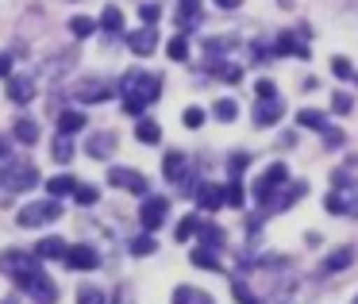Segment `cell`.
Returning <instances> with one entry per match:
<instances>
[{"label": "cell", "mask_w": 358, "mask_h": 304, "mask_svg": "<svg viewBox=\"0 0 358 304\" xmlns=\"http://www.w3.org/2000/svg\"><path fill=\"white\" fill-rule=\"evenodd\" d=\"M120 93H124V112L127 116H143L147 104H155L158 96H162V78H158V73L131 70V73H124V81H120Z\"/></svg>", "instance_id": "1"}, {"label": "cell", "mask_w": 358, "mask_h": 304, "mask_svg": "<svg viewBox=\"0 0 358 304\" xmlns=\"http://www.w3.org/2000/svg\"><path fill=\"white\" fill-rule=\"evenodd\" d=\"M331 193L324 196V208L331 216H358V178H347V170L331 173Z\"/></svg>", "instance_id": "2"}, {"label": "cell", "mask_w": 358, "mask_h": 304, "mask_svg": "<svg viewBox=\"0 0 358 304\" xmlns=\"http://www.w3.org/2000/svg\"><path fill=\"white\" fill-rule=\"evenodd\" d=\"M0 273H8L16 285H24L27 277L39 273V258L27 254V250H0Z\"/></svg>", "instance_id": "3"}, {"label": "cell", "mask_w": 358, "mask_h": 304, "mask_svg": "<svg viewBox=\"0 0 358 304\" xmlns=\"http://www.w3.org/2000/svg\"><path fill=\"white\" fill-rule=\"evenodd\" d=\"M35 181H39V170H35V162H4V170H0V185L8 189V193H24V189H35Z\"/></svg>", "instance_id": "4"}, {"label": "cell", "mask_w": 358, "mask_h": 304, "mask_svg": "<svg viewBox=\"0 0 358 304\" xmlns=\"http://www.w3.org/2000/svg\"><path fill=\"white\" fill-rule=\"evenodd\" d=\"M285 185H289V170H285V166H281V162L266 166V173L255 181V201L266 208V204L273 201V193H278V189H285Z\"/></svg>", "instance_id": "5"}, {"label": "cell", "mask_w": 358, "mask_h": 304, "mask_svg": "<svg viewBox=\"0 0 358 304\" xmlns=\"http://www.w3.org/2000/svg\"><path fill=\"white\" fill-rule=\"evenodd\" d=\"M58 216H62V204L58 201H35V204H27V208H20L16 224L20 227H43V224H55Z\"/></svg>", "instance_id": "6"}, {"label": "cell", "mask_w": 358, "mask_h": 304, "mask_svg": "<svg viewBox=\"0 0 358 304\" xmlns=\"http://www.w3.org/2000/svg\"><path fill=\"white\" fill-rule=\"evenodd\" d=\"M20 289H24V293L31 296L35 304H55V301H58V285H55V281H50V277H47V273H43V270L35 273V277H27V281H24V285H20Z\"/></svg>", "instance_id": "7"}, {"label": "cell", "mask_w": 358, "mask_h": 304, "mask_svg": "<svg viewBox=\"0 0 358 304\" xmlns=\"http://www.w3.org/2000/svg\"><path fill=\"white\" fill-rule=\"evenodd\" d=\"M166 216H170V204H166V196H147L139 208V224L147 227V231H158V227L166 224Z\"/></svg>", "instance_id": "8"}, {"label": "cell", "mask_w": 358, "mask_h": 304, "mask_svg": "<svg viewBox=\"0 0 358 304\" xmlns=\"http://www.w3.org/2000/svg\"><path fill=\"white\" fill-rule=\"evenodd\" d=\"M108 181L116 189H127V193H135V196H147V178H143L139 170H127V166H116V170L108 173Z\"/></svg>", "instance_id": "9"}, {"label": "cell", "mask_w": 358, "mask_h": 304, "mask_svg": "<svg viewBox=\"0 0 358 304\" xmlns=\"http://www.w3.org/2000/svg\"><path fill=\"white\" fill-rule=\"evenodd\" d=\"M96 262H101V254H96V250L89 247V243H78V247L66 250V266H70V270H78V273L96 270Z\"/></svg>", "instance_id": "10"}, {"label": "cell", "mask_w": 358, "mask_h": 304, "mask_svg": "<svg viewBox=\"0 0 358 304\" xmlns=\"http://www.w3.org/2000/svg\"><path fill=\"white\" fill-rule=\"evenodd\" d=\"M350 266H355V247H339V250H331V254H324L320 273H324V277H335V273L350 270Z\"/></svg>", "instance_id": "11"}, {"label": "cell", "mask_w": 358, "mask_h": 304, "mask_svg": "<svg viewBox=\"0 0 358 304\" xmlns=\"http://www.w3.org/2000/svg\"><path fill=\"white\" fill-rule=\"evenodd\" d=\"M281 116H285V101H281V96H273V101H258L255 127H273V124H281Z\"/></svg>", "instance_id": "12"}, {"label": "cell", "mask_w": 358, "mask_h": 304, "mask_svg": "<svg viewBox=\"0 0 358 304\" xmlns=\"http://www.w3.org/2000/svg\"><path fill=\"white\" fill-rule=\"evenodd\" d=\"M127 47L135 50V55H155V47H158V27H150V24H143L139 31H131L127 35Z\"/></svg>", "instance_id": "13"}, {"label": "cell", "mask_w": 358, "mask_h": 304, "mask_svg": "<svg viewBox=\"0 0 358 304\" xmlns=\"http://www.w3.org/2000/svg\"><path fill=\"white\" fill-rule=\"evenodd\" d=\"M193 196H196V208H204V212H216V208H224V189H220L216 181H201Z\"/></svg>", "instance_id": "14"}, {"label": "cell", "mask_w": 358, "mask_h": 304, "mask_svg": "<svg viewBox=\"0 0 358 304\" xmlns=\"http://www.w3.org/2000/svg\"><path fill=\"white\" fill-rule=\"evenodd\" d=\"M85 150H89V158H112V150H116V131H93L89 135V143H85Z\"/></svg>", "instance_id": "15"}, {"label": "cell", "mask_w": 358, "mask_h": 304, "mask_svg": "<svg viewBox=\"0 0 358 304\" xmlns=\"http://www.w3.org/2000/svg\"><path fill=\"white\" fill-rule=\"evenodd\" d=\"M112 96V85L108 81H81L78 85V101H85V104H101V101H108Z\"/></svg>", "instance_id": "16"}, {"label": "cell", "mask_w": 358, "mask_h": 304, "mask_svg": "<svg viewBox=\"0 0 358 304\" xmlns=\"http://www.w3.org/2000/svg\"><path fill=\"white\" fill-rule=\"evenodd\" d=\"M273 55H293V58H312L308 55V47H304L301 39H293V31H281L278 39H273Z\"/></svg>", "instance_id": "17"}, {"label": "cell", "mask_w": 358, "mask_h": 304, "mask_svg": "<svg viewBox=\"0 0 358 304\" xmlns=\"http://www.w3.org/2000/svg\"><path fill=\"white\" fill-rule=\"evenodd\" d=\"M178 24H181V35H185V31H193V27L201 24V0H181Z\"/></svg>", "instance_id": "18"}, {"label": "cell", "mask_w": 358, "mask_h": 304, "mask_svg": "<svg viewBox=\"0 0 358 304\" xmlns=\"http://www.w3.org/2000/svg\"><path fill=\"white\" fill-rule=\"evenodd\" d=\"M162 173H166V181H181L185 178V154H181V150H170V154L162 158Z\"/></svg>", "instance_id": "19"}, {"label": "cell", "mask_w": 358, "mask_h": 304, "mask_svg": "<svg viewBox=\"0 0 358 304\" xmlns=\"http://www.w3.org/2000/svg\"><path fill=\"white\" fill-rule=\"evenodd\" d=\"M196 235H201V247H208V250H220V247H224V239H227L224 227L208 224V219H201V231H196Z\"/></svg>", "instance_id": "20"}, {"label": "cell", "mask_w": 358, "mask_h": 304, "mask_svg": "<svg viewBox=\"0 0 358 304\" xmlns=\"http://www.w3.org/2000/svg\"><path fill=\"white\" fill-rule=\"evenodd\" d=\"M66 243L62 239H55V235H50V239H39V247H35V258H39V262H47V258H66Z\"/></svg>", "instance_id": "21"}, {"label": "cell", "mask_w": 358, "mask_h": 304, "mask_svg": "<svg viewBox=\"0 0 358 304\" xmlns=\"http://www.w3.org/2000/svg\"><path fill=\"white\" fill-rule=\"evenodd\" d=\"M173 304H216L208 293H201V289H193V285H178L173 289Z\"/></svg>", "instance_id": "22"}, {"label": "cell", "mask_w": 358, "mask_h": 304, "mask_svg": "<svg viewBox=\"0 0 358 304\" xmlns=\"http://www.w3.org/2000/svg\"><path fill=\"white\" fill-rule=\"evenodd\" d=\"M8 96H12L16 104H27V101L35 96V81H31V78H12V81H8Z\"/></svg>", "instance_id": "23"}, {"label": "cell", "mask_w": 358, "mask_h": 304, "mask_svg": "<svg viewBox=\"0 0 358 304\" xmlns=\"http://www.w3.org/2000/svg\"><path fill=\"white\" fill-rule=\"evenodd\" d=\"M135 139L155 147V143H162V127H158L155 120H139V124H135Z\"/></svg>", "instance_id": "24"}, {"label": "cell", "mask_w": 358, "mask_h": 304, "mask_svg": "<svg viewBox=\"0 0 358 304\" xmlns=\"http://www.w3.org/2000/svg\"><path fill=\"white\" fill-rule=\"evenodd\" d=\"M47 189H50V196H73L78 193V178H70V173H62V178H50L47 181Z\"/></svg>", "instance_id": "25"}, {"label": "cell", "mask_w": 358, "mask_h": 304, "mask_svg": "<svg viewBox=\"0 0 358 304\" xmlns=\"http://www.w3.org/2000/svg\"><path fill=\"white\" fill-rule=\"evenodd\" d=\"M231 296H235L239 304H266L262 296H258V293H255V289H250L243 277H231Z\"/></svg>", "instance_id": "26"}, {"label": "cell", "mask_w": 358, "mask_h": 304, "mask_svg": "<svg viewBox=\"0 0 358 304\" xmlns=\"http://www.w3.org/2000/svg\"><path fill=\"white\" fill-rule=\"evenodd\" d=\"M189 258H193V266H201V270H212V273L224 270V266H220V258H216V250H208V247H196Z\"/></svg>", "instance_id": "27"}, {"label": "cell", "mask_w": 358, "mask_h": 304, "mask_svg": "<svg viewBox=\"0 0 358 304\" xmlns=\"http://www.w3.org/2000/svg\"><path fill=\"white\" fill-rule=\"evenodd\" d=\"M101 27H104V31H112V35H120V31H124V12H120L116 4H108V8L101 12Z\"/></svg>", "instance_id": "28"}, {"label": "cell", "mask_w": 358, "mask_h": 304, "mask_svg": "<svg viewBox=\"0 0 358 304\" xmlns=\"http://www.w3.org/2000/svg\"><path fill=\"white\" fill-rule=\"evenodd\" d=\"M85 127V116L81 112H62L58 116V135H73V131H81Z\"/></svg>", "instance_id": "29"}, {"label": "cell", "mask_w": 358, "mask_h": 304, "mask_svg": "<svg viewBox=\"0 0 358 304\" xmlns=\"http://www.w3.org/2000/svg\"><path fill=\"white\" fill-rule=\"evenodd\" d=\"M212 112H216V120H224V124H235V116H239V104H235V96H220Z\"/></svg>", "instance_id": "30"}, {"label": "cell", "mask_w": 358, "mask_h": 304, "mask_svg": "<svg viewBox=\"0 0 358 304\" xmlns=\"http://www.w3.org/2000/svg\"><path fill=\"white\" fill-rule=\"evenodd\" d=\"M243 196H247V193H243V178H231V181L224 185V204H231V208H243Z\"/></svg>", "instance_id": "31"}, {"label": "cell", "mask_w": 358, "mask_h": 304, "mask_svg": "<svg viewBox=\"0 0 358 304\" xmlns=\"http://www.w3.org/2000/svg\"><path fill=\"white\" fill-rule=\"evenodd\" d=\"M12 135H16V139L24 143V147H31V143L39 139V124H35V120H20L16 131H12Z\"/></svg>", "instance_id": "32"}, {"label": "cell", "mask_w": 358, "mask_h": 304, "mask_svg": "<svg viewBox=\"0 0 358 304\" xmlns=\"http://www.w3.org/2000/svg\"><path fill=\"white\" fill-rule=\"evenodd\" d=\"M296 120H301V127H312V131H324V127H327V116H324V112H316V108L296 112Z\"/></svg>", "instance_id": "33"}, {"label": "cell", "mask_w": 358, "mask_h": 304, "mask_svg": "<svg viewBox=\"0 0 358 304\" xmlns=\"http://www.w3.org/2000/svg\"><path fill=\"white\" fill-rule=\"evenodd\" d=\"M96 27H101V24H96L93 16H73V20H70V31L78 35V39H89V35H93Z\"/></svg>", "instance_id": "34"}, {"label": "cell", "mask_w": 358, "mask_h": 304, "mask_svg": "<svg viewBox=\"0 0 358 304\" xmlns=\"http://www.w3.org/2000/svg\"><path fill=\"white\" fill-rule=\"evenodd\" d=\"M155 247H158V243L150 239V231H143V235H135V239H131V254H135V258L155 254Z\"/></svg>", "instance_id": "35"}, {"label": "cell", "mask_w": 358, "mask_h": 304, "mask_svg": "<svg viewBox=\"0 0 358 304\" xmlns=\"http://www.w3.org/2000/svg\"><path fill=\"white\" fill-rule=\"evenodd\" d=\"M320 143H324V147H327V150H339V147H343V143H347V135H343V131H339V127H331V124H327V127H324V131H320Z\"/></svg>", "instance_id": "36"}, {"label": "cell", "mask_w": 358, "mask_h": 304, "mask_svg": "<svg viewBox=\"0 0 358 304\" xmlns=\"http://www.w3.org/2000/svg\"><path fill=\"white\" fill-rule=\"evenodd\" d=\"M166 50H170L173 62H185V58H189V39H185V35H173V39L166 43Z\"/></svg>", "instance_id": "37"}, {"label": "cell", "mask_w": 358, "mask_h": 304, "mask_svg": "<svg viewBox=\"0 0 358 304\" xmlns=\"http://www.w3.org/2000/svg\"><path fill=\"white\" fill-rule=\"evenodd\" d=\"M78 304H108V301H104V293L96 285H81L78 289Z\"/></svg>", "instance_id": "38"}, {"label": "cell", "mask_w": 358, "mask_h": 304, "mask_svg": "<svg viewBox=\"0 0 358 304\" xmlns=\"http://www.w3.org/2000/svg\"><path fill=\"white\" fill-rule=\"evenodd\" d=\"M196 231H201V216H185V219L178 224V239H181V243H185V239H193Z\"/></svg>", "instance_id": "39"}, {"label": "cell", "mask_w": 358, "mask_h": 304, "mask_svg": "<svg viewBox=\"0 0 358 304\" xmlns=\"http://www.w3.org/2000/svg\"><path fill=\"white\" fill-rule=\"evenodd\" d=\"M55 158H58V162H70V158H73V143H70V135H58V139H55Z\"/></svg>", "instance_id": "40"}, {"label": "cell", "mask_w": 358, "mask_h": 304, "mask_svg": "<svg viewBox=\"0 0 358 304\" xmlns=\"http://www.w3.org/2000/svg\"><path fill=\"white\" fill-rule=\"evenodd\" d=\"M212 70H216L220 78L227 81V85H235V81L243 78V70H239V66H235V62H224V66H212Z\"/></svg>", "instance_id": "41"}, {"label": "cell", "mask_w": 358, "mask_h": 304, "mask_svg": "<svg viewBox=\"0 0 358 304\" xmlns=\"http://www.w3.org/2000/svg\"><path fill=\"white\" fill-rule=\"evenodd\" d=\"M255 93H258V101H273V96H278V89H273L270 78H258L255 81Z\"/></svg>", "instance_id": "42"}, {"label": "cell", "mask_w": 358, "mask_h": 304, "mask_svg": "<svg viewBox=\"0 0 358 304\" xmlns=\"http://www.w3.org/2000/svg\"><path fill=\"white\" fill-rule=\"evenodd\" d=\"M204 120H208V116H204V108H196V104H193V108H185V116H181V124H185V127H201Z\"/></svg>", "instance_id": "43"}, {"label": "cell", "mask_w": 358, "mask_h": 304, "mask_svg": "<svg viewBox=\"0 0 358 304\" xmlns=\"http://www.w3.org/2000/svg\"><path fill=\"white\" fill-rule=\"evenodd\" d=\"M73 196H78V204H96V201H101V193H96L93 185H78V193H73Z\"/></svg>", "instance_id": "44"}, {"label": "cell", "mask_w": 358, "mask_h": 304, "mask_svg": "<svg viewBox=\"0 0 358 304\" xmlns=\"http://www.w3.org/2000/svg\"><path fill=\"white\" fill-rule=\"evenodd\" d=\"M331 108H335V112H339V116H347V112H350V108H355V101H350V96H347V93H335V96H331Z\"/></svg>", "instance_id": "45"}, {"label": "cell", "mask_w": 358, "mask_h": 304, "mask_svg": "<svg viewBox=\"0 0 358 304\" xmlns=\"http://www.w3.org/2000/svg\"><path fill=\"white\" fill-rule=\"evenodd\" d=\"M331 73H335V78H343V81H347V78H355V70H350V62H347V58H335V62H331Z\"/></svg>", "instance_id": "46"}, {"label": "cell", "mask_w": 358, "mask_h": 304, "mask_svg": "<svg viewBox=\"0 0 358 304\" xmlns=\"http://www.w3.org/2000/svg\"><path fill=\"white\" fill-rule=\"evenodd\" d=\"M108 304H135V296H131V289H127V285H120L116 289V296H112V301Z\"/></svg>", "instance_id": "47"}, {"label": "cell", "mask_w": 358, "mask_h": 304, "mask_svg": "<svg viewBox=\"0 0 358 304\" xmlns=\"http://www.w3.org/2000/svg\"><path fill=\"white\" fill-rule=\"evenodd\" d=\"M139 12H143V24H150V27L158 24V4H143Z\"/></svg>", "instance_id": "48"}, {"label": "cell", "mask_w": 358, "mask_h": 304, "mask_svg": "<svg viewBox=\"0 0 358 304\" xmlns=\"http://www.w3.org/2000/svg\"><path fill=\"white\" fill-rule=\"evenodd\" d=\"M281 147H296V131H285V135H281Z\"/></svg>", "instance_id": "49"}, {"label": "cell", "mask_w": 358, "mask_h": 304, "mask_svg": "<svg viewBox=\"0 0 358 304\" xmlns=\"http://www.w3.org/2000/svg\"><path fill=\"white\" fill-rule=\"evenodd\" d=\"M8 70H12V58H8V55H0V78H4Z\"/></svg>", "instance_id": "50"}, {"label": "cell", "mask_w": 358, "mask_h": 304, "mask_svg": "<svg viewBox=\"0 0 358 304\" xmlns=\"http://www.w3.org/2000/svg\"><path fill=\"white\" fill-rule=\"evenodd\" d=\"M8 150H12V147H8V139L0 135V158H4V162H8Z\"/></svg>", "instance_id": "51"}, {"label": "cell", "mask_w": 358, "mask_h": 304, "mask_svg": "<svg viewBox=\"0 0 358 304\" xmlns=\"http://www.w3.org/2000/svg\"><path fill=\"white\" fill-rule=\"evenodd\" d=\"M216 4H220V8H239L243 0H216Z\"/></svg>", "instance_id": "52"}, {"label": "cell", "mask_w": 358, "mask_h": 304, "mask_svg": "<svg viewBox=\"0 0 358 304\" xmlns=\"http://www.w3.org/2000/svg\"><path fill=\"white\" fill-rule=\"evenodd\" d=\"M0 304H16V301H0Z\"/></svg>", "instance_id": "53"}, {"label": "cell", "mask_w": 358, "mask_h": 304, "mask_svg": "<svg viewBox=\"0 0 358 304\" xmlns=\"http://www.w3.org/2000/svg\"><path fill=\"white\" fill-rule=\"evenodd\" d=\"M355 81H358V73H355Z\"/></svg>", "instance_id": "54"}, {"label": "cell", "mask_w": 358, "mask_h": 304, "mask_svg": "<svg viewBox=\"0 0 358 304\" xmlns=\"http://www.w3.org/2000/svg\"><path fill=\"white\" fill-rule=\"evenodd\" d=\"M355 304H358V296H355Z\"/></svg>", "instance_id": "55"}]
</instances>
